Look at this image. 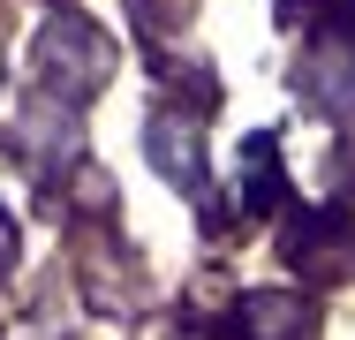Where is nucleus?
Returning <instances> with one entry per match:
<instances>
[{
	"mask_svg": "<svg viewBox=\"0 0 355 340\" xmlns=\"http://www.w3.org/2000/svg\"><path fill=\"white\" fill-rule=\"evenodd\" d=\"M31 68H38V91L83 106V99H98L114 83V38L98 23H83V15H46L38 46H31Z\"/></svg>",
	"mask_w": 355,
	"mask_h": 340,
	"instance_id": "f257e3e1",
	"label": "nucleus"
},
{
	"mask_svg": "<svg viewBox=\"0 0 355 340\" xmlns=\"http://www.w3.org/2000/svg\"><path fill=\"white\" fill-rule=\"evenodd\" d=\"M295 91H302L310 114L355 129V46H348V31H318L295 53Z\"/></svg>",
	"mask_w": 355,
	"mask_h": 340,
	"instance_id": "f03ea898",
	"label": "nucleus"
},
{
	"mask_svg": "<svg viewBox=\"0 0 355 340\" xmlns=\"http://www.w3.org/2000/svg\"><path fill=\"white\" fill-rule=\"evenodd\" d=\"M287 265L302 272V280H318V287H333V280H348L355 272V212H295V227H287Z\"/></svg>",
	"mask_w": 355,
	"mask_h": 340,
	"instance_id": "7ed1b4c3",
	"label": "nucleus"
},
{
	"mask_svg": "<svg viewBox=\"0 0 355 340\" xmlns=\"http://www.w3.org/2000/svg\"><path fill=\"white\" fill-rule=\"evenodd\" d=\"M144 151H151V167H159L174 189L205 197V106H182V114L166 106V114H151Z\"/></svg>",
	"mask_w": 355,
	"mask_h": 340,
	"instance_id": "20e7f679",
	"label": "nucleus"
},
{
	"mask_svg": "<svg viewBox=\"0 0 355 340\" xmlns=\"http://www.w3.org/2000/svg\"><path fill=\"white\" fill-rule=\"evenodd\" d=\"M234 333L242 340H318V310L295 287H257L234 303Z\"/></svg>",
	"mask_w": 355,
	"mask_h": 340,
	"instance_id": "39448f33",
	"label": "nucleus"
},
{
	"mask_svg": "<svg viewBox=\"0 0 355 340\" xmlns=\"http://www.w3.org/2000/svg\"><path fill=\"white\" fill-rule=\"evenodd\" d=\"M15 151H23L31 167H69L76 159V106L53 99V91H38V99L23 106V121H15Z\"/></svg>",
	"mask_w": 355,
	"mask_h": 340,
	"instance_id": "423d86ee",
	"label": "nucleus"
},
{
	"mask_svg": "<svg viewBox=\"0 0 355 340\" xmlns=\"http://www.w3.org/2000/svg\"><path fill=\"white\" fill-rule=\"evenodd\" d=\"M234 167H242V197H234L242 219H257V212H272V204H280L287 182H280V144H272V136H250Z\"/></svg>",
	"mask_w": 355,
	"mask_h": 340,
	"instance_id": "0eeeda50",
	"label": "nucleus"
},
{
	"mask_svg": "<svg viewBox=\"0 0 355 340\" xmlns=\"http://www.w3.org/2000/svg\"><path fill=\"white\" fill-rule=\"evenodd\" d=\"M280 15H295V23L318 38V31H348V23H355V0H280Z\"/></svg>",
	"mask_w": 355,
	"mask_h": 340,
	"instance_id": "6e6552de",
	"label": "nucleus"
},
{
	"mask_svg": "<svg viewBox=\"0 0 355 340\" xmlns=\"http://www.w3.org/2000/svg\"><path fill=\"white\" fill-rule=\"evenodd\" d=\"M15 265V219H8V212H0V272Z\"/></svg>",
	"mask_w": 355,
	"mask_h": 340,
	"instance_id": "1a4fd4ad",
	"label": "nucleus"
},
{
	"mask_svg": "<svg viewBox=\"0 0 355 340\" xmlns=\"http://www.w3.org/2000/svg\"><path fill=\"white\" fill-rule=\"evenodd\" d=\"M182 340H212V333H182Z\"/></svg>",
	"mask_w": 355,
	"mask_h": 340,
	"instance_id": "9d476101",
	"label": "nucleus"
}]
</instances>
